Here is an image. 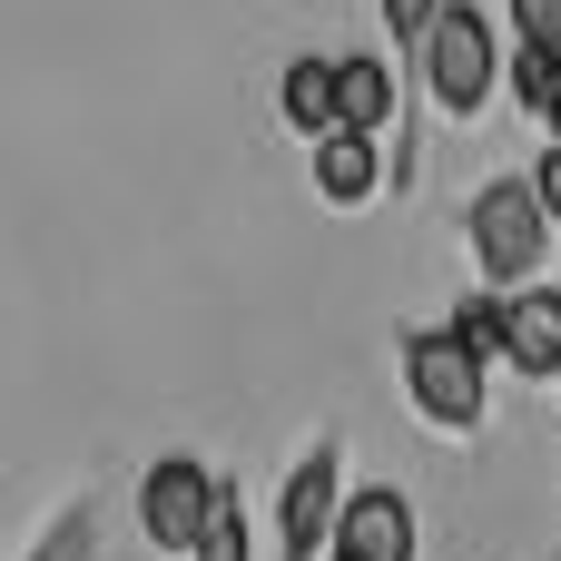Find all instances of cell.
<instances>
[{
    "mask_svg": "<svg viewBox=\"0 0 561 561\" xmlns=\"http://www.w3.org/2000/svg\"><path fill=\"white\" fill-rule=\"evenodd\" d=\"M463 247H473V276L483 286H533L542 256H552V207L533 178H483L473 187V217H463Z\"/></svg>",
    "mask_w": 561,
    "mask_h": 561,
    "instance_id": "1",
    "label": "cell"
},
{
    "mask_svg": "<svg viewBox=\"0 0 561 561\" xmlns=\"http://www.w3.org/2000/svg\"><path fill=\"white\" fill-rule=\"evenodd\" d=\"M394 355H404V394H414V414H424L434 434H483V414H493V365H483L454 325H414Z\"/></svg>",
    "mask_w": 561,
    "mask_h": 561,
    "instance_id": "2",
    "label": "cell"
},
{
    "mask_svg": "<svg viewBox=\"0 0 561 561\" xmlns=\"http://www.w3.org/2000/svg\"><path fill=\"white\" fill-rule=\"evenodd\" d=\"M424 79H434V99H444L454 118H483V99L503 89V39H493L483 0H454V10L434 20V39H424Z\"/></svg>",
    "mask_w": 561,
    "mask_h": 561,
    "instance_id": "3",
    "label": "cell"
},
{
    "mask_svg": "<svg viewBox=\"0 0 561 561\" xmlns=\"http://www.w3.org/2000/svg\"><path fill=\"white\" fill-rule=\"evenodd\" d=\"M217 503H227V483H217L197 454H158V463L138 473V533H148L158 552H178V561H197Z\"/></svg>",
    "mask_w": 561,
    "mask_h": 561,
    "instance_id": "4",
    "label": "cell"
},
{
    "mask_svg": "<svg viewBox=\"0 0 561 561\" xmlns=\"http://www.w3.org/2000/svg\"><path fill=\"white\" fill-rule=\"evenodd\" d=\"M286 561H325V542H335V523H345V454L316 434V454L296 463V483H286Z\"/></svg>",
    "mask_w": 561,
    "mask_h": 561,
    "instance_id": "5",
    "label": "cell"
},
{
    "mask_svg": "<svg viewBox=\"0 0 561 561\" xmlns=\"http://www.w3.org/2000/svg\"><path fill=\"white\" fill-rule=\"evenodd\" d=\"M325 561H414V503H404L394 483L345 493V523H335Z\"/></svg>",
    "mask_w": 561,
    "mask_h": 561,
    "instance_id": "6",
    "label": "cell"
},
{
    "mask_svg": "<svg viewBox=\"0 0 561 561\" xmlns=\"http://www.w3.org/2000/svg\"><path fill=\"white\" fill-rule=\"evenodd\" d=\"M503 365L552 385L561 375V286H513V335H503Z\"/></svg>",
    "mask_w": 561,
    "mask_h": 561,
    "instance_id": "7",
    "label": "cell"
},
{
    "mask_svg": "<svg viewBox=\"0 0 561 561\" xmlns=\"http://www.w3.org/2000/svg\"><path fill=\"white\" fill-rule=\"evenodd\" d=\"M375 187H385V138H365V128L316 138V197L325 207H365Z\"/></svg>",
    "mask_w": 561,
    "mask_h": 561,
    "instance_id": "8",
    "label": "cell"
},
{
    "mask_svg": "<svg viewBox=\"0 0 561 561\" xmlns=\"http://www.w3.org/2000/svg\"><path fill=\"white\" fill-rule=\"evenodd\" d=\"M276 108H286V128L316 148V138H335L345 128V99H335V59H286V79H276Z\"/></svg>",
    "mask_w": 561,
    "mask_h": 561,
    "instance_id": "9",
    "label": "cell"
},
{
    "mask_svg": "<svg viewBox=\"0 0 561 561\" xmlns=\"http://www.w3.org/2000/svg\"><path fill=\"white\" fill-rule=\"evenodd\" d=\"M335 99H345V128L385 138V128H394V59H375V49L335 59Z\"/></svg>",
    "mask_w": 561,
    "mask_h": 561,
    "instance_id": "10",
    "label": "cell"
},
{
    "mask_svg": "<svg viewBox=\"0 0 561 561\" xmlns=\"http://www.w3.org/2000/svg\"><path fill=\"white\" fill-rule=\"evenodd\" d=\"M513 99H523V118H542V138H561V49L552 39L513 49Z\"/></svg>",
    "mask_w": 561,
    "mask_h": 561,
    "instance_id": "11",
    "label": "cell"
},
{
    "mask_svg": "<svg viewBox=\"0 0 561 561\" xmlns=\"http://www.w3.org/2000/svg\"><path fill=\"white\" fill-rule=\"evenodd\" d=\"M197 561H247V513H237V483H227V503H217V523H207Z\"/></svg>",
    "mask_w": 561,
    "mask_h": 561,
    "instance_id": "12",
    "label": "cell"
},
{
    "mask_svg": "<svg viewBox=\"0 0 561 561\" xmlns=\"http://www.w3.org/2000/svg\"><path fill=\"white\" fill-rule=\"evenodd\" d=\"M375 10H385V30H394V39H414V49H424V39H434V20H444L454 0H375Z\"/></svg>",
    "mask_w": 561,
    "mask_h": 561,
    "instance_id": "13",
    "label": "cell"
},
{
    "mask_svg": "<svg viewBox=\"0 0 561 561\" xmlns=\"http://www.w3.org/2000/svg\"><path fill=\"white\" fill-rule=\"evenodd\" d=\"M513 39H552L561 49V0H513Z\"/></svg>",
    "mask_w": 561,
    "mask_h": 561,
    "instance_id": "14",
    "label": "cell"
},
{
    "mask_svg": "<svg viewBox=\"0 0 561 561\" xmlns=\"http://www.w3.org/2000/svg\"><path fill=\"white\" fill-rule=\"evenodd\" d=\"M533 187H542V207H552V227H561V138H542V168H533Z\"/></svg>",
    "mask_w": 561,
    "mask_h": 561,
    "instance_id": "15",
    "label": "cell"
},
{
    "mask_svg": "<svg viewBox=\"0 0 561 561\" xmlns=\"http://www.w3.org/2000/svg\"><path fill=\"white\" fill-rule=\"evenodd\" d=\"M552 394H561V375H552Z\"/></svg>",
    "mask_w": 561,
    "mask_h": 561,
    "instance_id": "16",
    "label": "cell"
}]
</instances>
